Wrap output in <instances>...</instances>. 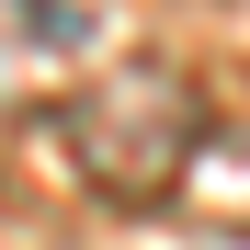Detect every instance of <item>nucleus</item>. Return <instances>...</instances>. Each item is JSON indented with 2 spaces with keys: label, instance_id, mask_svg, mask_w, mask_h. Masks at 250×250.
I'll list each match as a JSON object with an SVG mask.
<instances>
[{
  "label": "nucleus",
  "instance_id": "obj_1",
  "mask_svg": "<svg viewBox=\"0 0 250 250\" xmlns=\"http://www.w3.org/2000/svg\"><path fill=\"white\" fill-rule=\"evenodd\" d=\"M57 148L103 205H171V182L205 148V103L171 57H125L57 103Z\"/></svg>",
  "mask_w": 250,
  "mask_h": 250
},
{
  "label": "nucleus",
  "instance_id": "obj_2",
  "mask_svg": "<svg viewBox=\"0 0 250 250\" xmlns=\"http://www.w3.org/2000/svg\"><path fill=\"white\" fill-rule=\"evenodd\" d=\"M12 46H23V57H34V46H46V57L80 46V12H68V0H12Z\"/></svg>",
  "mask_w": 250,
  "mask_h": 250
}]
</instances>
